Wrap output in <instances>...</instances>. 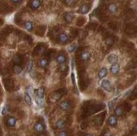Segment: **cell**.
<instances>
[{
	"instance_id": "obj_1",
	"label": "cell",
	"mask_w": 137,
	"mask_h": 136,
	"mask_svg": "<svg viewBox=\"0 0 137 136\" xmlns=\"http://www.w3.org/2000/svg\"><path fill=\"white\" fill-rule=\"evenodd\" d=\"M101 86L102 88L104 90L107 91L108 92H110L112 90V85L110 83V81L107 79H104L102 81L101 83Z\"/></svg>"
},
{
	"instance_id": "obj_2",
	"label": "cell",
	"mask_w": 137,
	"mask_h": 136,
	"mask_svg": "<svg viewBox=\"0 0 137 136\" xmlns=\"http://www.w3.org/2000/svg\"><path fill=\"white\" fill-rule=\"evenodd\" d=\"M107 60H108V62L109 64H115V63H117L118 56L116 54L111 53V54H109V55H108Z\"/></svg>"
},
{
	"instance_id": "obj_3",
	"label": "cell",
	"mask_w": 137,
	"mask_h": 136,
	"mask_svg": "<svg viewBox=\"0 0 137 136\" xmlns=\"http://www.w3.org/2000/svg\"><path fill=\"white\" fill-rule=\"evenodd\" d=\"M34 94L36 96V97L40 98H43L44 97V94H45V89L43 87H40L38 89L34 90Z\"/></svg>"
},
{
	"instance_id": "obj_4",
	"label": "cell",
	"mask_w": 137,
	"mask_h": 136,
	"mask_svg": "<svg viewBox=\"0 0 137 136\" xmlns=\"http://www.w3.org/2000/svg\"><path fill=\"white\" fill-rule=\"evenodd\" d=\"M34 129L38 133H42L45 129V126L41 122H36V123L34 124Z\"/></svg>"
},
{
	"instance_id": "obj_5",
	"label": "cell",
	"mask_w": 137,
	"mask_h": 136,
	"mask_svg": "<svg viewBox=\"0 0 137 136\" xmlns=\"http://www.w3.org/2000/svg\"><path fill=\"white\" fill-rule=\"evenodd\" d=\"M117 123V119L115 115H111L108 119V124L111 127H115Z\"/></svg>"
},
{
	"instance_id": "obj_6",
	"label": "cell",
	"mask_w": 137,
	"mask_h": 136,
	"mask_svg": "<svg viewBox=\"0 0 137 136\" xmlns=\"http://www.w3.org/2000/svg\"><path fill=\"white\" fill-rule=\"evenodd\" d=\"M120 71V66L117 63H115L114 64H112L110 67V72L112 75H117Z\"/></svg>"
},
{
	"instance_id": "obj_7",
	"label": "cell",
	"mask_w": 137,
	"mask_h": 136,
	"mask_svg": "<svg viewBox=\"0 0 137 136\" xmlns=\"http://www.w3.org/2000/svg\"><path fill=\"white\" fill-rule=\"evenodd\" d=\"M58 40L59 42H61V43H65L68 41L69 37L65 33H61L58 36Z\"/></svg>"
},
{
	"instance_id": "obj_8",
	"label": "cell",
	"mask_w": 137,
	"mask_h": 136,
	"mask_svg": "<svg viewBox=\"0 0 137 136\" xmlns=\"http://www.w3.org/2000/svg\"><path fill=\"white\" fill-rule=\"evenodd\" d=\"M16 123H17V119H16L14 117L9 116L8 118H7L6 120L7 125H8V127H14L15 124H16Z\"/></svg>"
},
{
	"instance_id": "obj_9",
	"label": "cell",
	"mask_w": 137,
	"mask_h": 136,
	"mask_svg": "<svg viewBox=\"0 0 137 136\" xmlns=\"http://www.w3.org/2000/svg\"><path fill=\"white\" fill-rule=\"evenodd\" d=\"M108 74V70L106 67H103L102 68L100 69V71H99L98 73V77L99 79H102L103 78H104Z\"/></svg>"
},
{
	"instance_id": "obj_10",
	"label": "cell",
	"mask_w": 137,
	"mask_h": 136,
	"mask_svg": "<svg viewBox=\"0 0 137 136\" xmlns=\"http://www.w3.org/2000/svg\"><path fill=\"white\" fill-rule=\"evenodd\" d=\"M88 11H89V7L87 5L84 4V5H82V6H80V8H79L78 13L82 14H85L88 13Z\"/></svg>"
},
{
	"instance_id": "obj_11",
	"label": "cell",
	"mask_w": 137,
	"mask_h": 136,
	"mask_svg": "<svg viewBox=\"0 0 137 136\" xmlns=\"http://www.w3.org/2000/svg\"><path fill=\"white\" fill-rule=\"evenodd\" d=\"M41 4L40 0H32L30 2V7L32 9H37Z\"/></svg>"
},
{
	"instance_id": "obj_12",
	"label": "cell",
	"mask_w": 137,
	"mask_h": 136,
	"mask_svg": "<svg viewBox=\"0 0 137 136\" xmlns=\"http://www.w3.org/2000/svg\"><path fill=\"white\" fill-rule=\"evenodd\" d=\"M60 107L62 110H66L70 107V103L67 101H63L60 103Z\"/></svg>"
},
{
	"instance_id": "obj_13",
	"label": "cell",
	"mask_w": 137,
	"mask_h": 136,
	"mask_svg": "<svg viewBox=\"0 0 137 136\" xmlns=\"http://www.w3.org/2000/svg\"><path fill=\"white\" fill-rule=\"evenodd\" d=\"M80 58L84 61L88 60V59L91 58V53L88 51H84L82 52V53L80 55Z\"/></svg>"
},
{
	"instance_id": "obj_14",
	"label": "cell",
	"mask_w": 137,
	"mask_h": 136,
	"mask_svg": "<svg viewBox=\"0 0 137 136\" xmlns=\"http://www.w3.org/2000/svg\"><path fill=\"white\" fill-rule=\"evenodd\" d=\"M56 127L58 129H63L65 127V122L64 120L62 119H60L58 120L56 123V124H55Z\"/></svg>"
},
{
	"instance_id": "obj_15",
	"label": "cell",
	"mask_w": 137,
	"mask_h": 136,
	"mask_svg": "<svg viewBox=\"0 0 137 136\" xmlns=\"http://www.w3.org/2000/svg\"><path fill=\"white\" fill-rule=\"evenodd\" d=\"M38 64L41 68H45L48 64V60L46 58H42L38 61Z\"/></svg>"
},
{
	"instance_id": "obj_16",
	"label": "cell",
	"mask_w": 137,
	"mask_h": 136,
	"mask_svg": "<svg viewBox=\"0 0 137 136\" xmlns=\"http://www.w3.org/2000/svg\"><path fill=\"white\" fill-rule=\"evenodd\" d=\"M114 113L116 116H121L124 114V110L121 107L117 106V107H115L114 110Z\"/></svg>"
},
{
	"instance_id": "obj_17",
	"label": "cell",
	"mask_w": 137,
	"mask_h": 136,
	"mask_svg": "<svg viewBox=\"0 0 137 136\" xmlns=\"http://www.w3.org/2000/svg\"><path fill=\"white\" fill-rule=\"evenodd\" d=\"M56 61L59 64H63L66 61L65 56L62 54H59L56 57Z\"/></svg>"
},
{
	"instance_id": "obj_18",
	"label": "cell",
	"mask_w": 137,
	"mask_h": 136,
	"mask_svg": "<svg viewBox=\"0 0 137 136\" xmlns=\"http://www.w3.org/2000/svg\"><path fill=\"white\" fill-rule=\"evenodd\" d=\"M24 99H25V101L27 105L30 106L32 102V98L30 97V95L27 93V92H25L24 94Z\"/></svg>"
},
{
	"instance_id": "obj_19",
	"label": "cell",
	"mask_w": 137,
	"mask_h": 136,
	"mask_svg": "<svg viewBox=\"0 0 137 136\" xmlns=\"http://www.w3.org/2000/svg\"><path fill=\"white\" fill-rule=\"evenodd\" d=\"M73 18V14L71 13H66L64 15V19L65 20L66 22L67 23H71Z\"/></svg>"
},
{
	"instance_id": "obj_20",
	"label": "cell",
	"mask_w": 137,
	"mask_h": 136,
	"mask_svg": "<svg viewBox=\"0 0 137 136\" xmlns=\"http://www.w3.org/2000/svg\"><path fill=\"white\" fill-rule=\"evenodd\" d=\"M24 27L25 29L27 30V31H32L33 29V25L32 23L30 21H26L24 23Z\"/></svg>"
},
{
	"instance_id": "obj_21",
	"label": "cell",
	"mask_w": 137,
	"mask_h": 136,
	"mask_svg": "<svg viewBox=\"0 0 137 136\" xmlns=\"http://www.w3.org/2000/svg\"><path fill=\"white\" fill-rule=\"evenodd\" d=\"M61 97V94L59 93L58 92H55L54 93H53L52 96H50V99H52V101H55L56 100H58L59 98Z\"/></svg>"
},
{
	"instance_id": "obj_22",
	"label": "cell",
	"mask_w": 137,
	"mask_h": 136,
	"mask_svg": "<svg viewBox=\"0 0 137 136\" xmlns=\"http://www.w3.org/2000/svg\"><path fill=\"white\" fill-rule=\"evenodd\" d=\"M108 11L110 13H115L117 11V6L115 4H111L108 6Z\"/></svg>"
},
{
	"instance_id": "obj_23",
	"label": "cell",
	"mask_w": 137,
	"mask_h": 136,
	"mask_svg": "<svg viewBox=\"0 0 137 136\" xmlns=\"http://www.w3.org/2000/svg\"><path fill=\"white\" fill-rule=\"evenodd\" d=\"M13 71L15 74L19 75V74H20V73L22 72V68H21V66L20 65L16 64L14 66Z\"/></svg>"
},
{
	"instance_id": "obj_24",
	"label": "cell",
	"mask_w": 137,
	"mask_h": 136,
	"mask_svg": "<svg viewBox=\"0 0 137 136\" xmlns=\"http://www.w3.org/2000/svg\"><path fill=\"white\" fill-rule=\"evenodd\" d=\"M77 47L78 45L75 43H73V44H71L68 47V51L69 53H73V52L75 51V50L77 49Z\"/></svg>"
},
{
	"instance_id": "obj_25",
	"label": "cell",
	"mask_w": 137,
	"mask_h": 136,
	"mask_svg": "<svg viewBox=\"0 0 137 136\" xmlns=\"http://www.w3.org/2000/svg\"><path fill=\"white\" fill-rule=\"evenodd\" d=\"M35 101H36V103L38 105L39 107H43V98H40L35 97Z\"/></svg>"
},
{
	"instance_id": "obj_26",
	"label": "cell",
	"mask_w": 137,
	"mask_h": 136,
	"mask_svg": "<svg viewBox=\"0 0 137 136\" xmlns=\"http://www.w3.org/2000/svg\"><path fill=\"white\" fill-rule=\"evenodd\" d=\"M33 66H34V62H33L32 60H29V62H28V63H27V71H31L32 69Z\"/></svg>"
},
{
	"instance_id": "obj_27",
	"label": "cell",
	"mask_w": 137,
	"mask_h": 136,
	"mask_svg": "<svg viewBox=\"0 0 137 136\" xmlns=\"http://www.w3.org/2000/svg\"><path fill=\"white\" fill-rule=\"evenodd\" d=\"M106 44L108 46L112 45L114 44V40H113V38H111V37L106 38Z\"/></svg>"
},
{
	"instance_id": "obj_28",
	"label": "cell",
	"mask_w": 137,
	"mask_h": 136,
	"mask_svg": "<svg viewBox=\"0 0 137 136\" xmlns=\"http://www.w3.org/2000/svg\"><path fill=\"white\" fill-rule=\"evenodd\" d=\"M116 99L117 98H115V99H113V100H112L110 101L109 103H108V106H109V108L110 109H112V107H113V106H114V105L115 103V101H116Z\"/></svg>"
},
{
	"instance_id": "obj_29",
	"label": "cell",
	"mask_w": 137,
	"mask_h": 136,
	"mask_svg": "<svg viewBox=\"0 0 137 136\" xmlns=\"http://www.w3.org/2000/svg\"><path fill=\"white\" fill-rule=\"evenodd\" d=\"M58 136H67V133L65 131H61L59 132Z\"/></svg>"
},
{
	"instance_id": "obj_30",
	"label": "cell",
	"mask_w": 137,
	"mask_h": 136,
	"mask_svg": "<svg viewBox=\"0 0 137 136\" xmlns=\"http://www.w3.org/2000/svg\"><path fill=\"white\" fill-rule=\"evenodd\" d=\"M14 62L15 63H17V64H19L20 62H21V58H19V56H15L14 58Z\"/></svg>"
},
{
	"instance_id": "obj_31",
	"label": "cell",
	"mask_w": 137,
	"mask_h": 136,
	"mask_svg": "<svg viewBox=\"0 0 137 136\" xmlns=\"http://www.w3.org/2000/svg\"><path fill=\"white\" fill-rule=\"evenodd\" d=\"M65 1L68 5H71L74 2V0H65Z\"/></svg>"
},
{
	"instance_id": "obj_32",
	"label": "cell",
	"mask_w": 137,
	"mask_h": 136,
	"mask_svg": "<svg viewBox=\"0 0 137 136\" xmlns=\"http://www.w3.org/2000/svg\"><path fill=\"white\" fill-rule=\"evenodd\" d=\"M134 131L135 132H137V123L136 124V125H135L134 127Z\"/></svg>"
},
{
	"instance_id": "obj_33",
	"label": "cell",
	"mask_w": 137,
	"mask_h": 136,
	"mask_svg": "<svg viewBox=\"0 0 137 136\" xmlns=\"http://www.w3.org/2000/svg\"><path fill=\"white\" fill-rule=\"evenodd\" d=\"M19 0H11V1L13 3H17V2H19Z\"/></svg>"
},
{
	"instance_id": "obj_34",
	"label": "cell",
	"mask_w": 137,
	"mask_h": 136,
	"mask_svg": "<svg viewBox=\"0 0 137 136\" xmlns=\"http://www.w3.org/2000/svg\"><path fill=\"white\" fill-rule=\"evenodd\" d=\"M39 136H47V135L46 134H45V133H41L39 135Z\"/></svg>"
},
{
	"instance_id": "obj_35",
	"label": "cell",
	"mask_w": 137,
	"mask_h": 136,
	"mask_svg": "<svg viewBox=\"0 0 137 136\" xmlns=\"http://www.w3.org/2000/svg\"><path fill=\"white\" fill-rule=\"evenodd\" d=\"M85 136H94L93 135H92V134H86Z\"/></svg>"
},
{
	"instance_id": "obj_36",
	"label": "cell",
	"mask_w": 137,
	"mask_h": 136,
	"mask_svg": "<svg viewBox=\"0 0 137 136\" xmlns=\"http://www.w3.org/2000/svg\"><path fill=\"white\" fill-rule=\"evenodd\" d=\"M136 26H137V20H136Z\"/></svg>"
},
{
	"instance_id": "obj_37",
	"label": "cell",
	"mask_w": 137,
	"mask_h": 136,
	"mask_svg": "<svg viewBox=\"0 0 137 136\" xmlns=\"http://www.w3.org/2000/svg\"></svg>"
}]
</instances>
